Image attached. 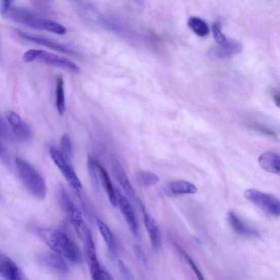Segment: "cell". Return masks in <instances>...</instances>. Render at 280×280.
Returning <instances> with one entry per match:
<instances>
[{"label": "cell", "mask_w": 280, "mask_h": 280, "mask_svg": "<svg viewBox=\"0 0 280 280\" xmlns=\"http://www.w3.org/2000/svg\"><path fill=\"white\" fill-rule=\"evenodd\" d=\"M35 233L53 252L65 257L73 263L83 261V254L78 245L63 231L38 227Z\"/></svg>", "instance_id": "obj_1"}, {"label": "cell", "mask_w": 280, "mask_h": 280, "mask_svg": "<svg viewBox=\"0 0 280 280\" xmlns=\"http://www.w3.org/2000/svg\"><path fill=\"white\" fill-rule=\"evenodd\" d=\"M18 178L30 195L43 200L47 194L46 181L38 171L25 160L17 157L15 161Z\"/></svg>", "instance_id": "obj_2"}, {"label": "cell", "mask_w": 280, "mask_h": 280, "mask_svg": "<svg viewBox=\"0 0 280 280\" xmlns=\"http://www.w3.org/2000/svg\"><path fill=\"white\" fill-rule=\"evenodd\" d=\"M6 16L13 21L30 27L34 29L65 35L67 29L64 26L53 20L45 18L36 13L23 8H12Z\"/></svg>", "instance_id": "obj_3"}, {"label": "cell", "mask_w": 280, "mask_h": 280, "mask_svg": "<svg viewBox=\"0 0 280 280\" xmlns=\"http://www.w3.org/2000/svg\"><path fill=\"white\" fill-rule=\"evenodd\" d=\"M24 59L27 63L38 62L73 73L81 71L79 66L72 60L44 50H28L24 53Z\"/></svg>", "instance_id": "obj_4"}, {"label": "cell", "mask_w": 280, "mask_h": 280, "mask_svg": "<svg viewBox=\"0 0 280 280\" xmlns=\"http://www.w3.org/2000/svg\"><path fill=\"white\" fill-rule=\"evenodd\" d=\"M87 261L93 279H112V275L101 265L97 254L91 231L87 228L84 236Z\"/></svg>", "instance_id": "obj_5"}, {"label": "cell", "mask_w": 280, "mask_h": 280, "mask_svg": "<svg viewBox=\"0 0 280 280\" xmlns=\"http://www.w3.org/2000/svg\"><path fill=\"white\" fill-rule=\"evenodd\" d=\"M245 197L272 216H280V200L272 195L255 189H249L245 192Z\"/></svg>", "instance_id": "obj_6"}, {"label": "cell", "mask_w": 280, "mask_h": 280, "mask_svg": "<svg viewBox=\"0 0 280 280\" xmlns=\"http://www.w3.org/2000/svg\"><path fill=\"white\" fill-rule=\"evenodd\" d=\"M49 153L52 159L67 182L73 189L79 191L83 188V185L74 169L70 165L69 161L65 158L60 151L53 146L50 148Z\"/></svg>", "instance_id": "obj_7"}, {"label": "cell", "mask_w": 280, "mask_h": 280, "mask_svg": "<svg viewBox=\"0 0 280 280\" xmlns=\"http://www.w3.org/2000/svg\"><path fill=\"white\" fill-rule=\"evenodd\" d=\"M59 202L65 213L80 237H83L87 227L84 223L83 215L75 206L65 189L59 192Z\"/></svg>", "instance_id": "obj_8"}, {"label": "cell", "mask_w": 280, "mask_h": 280, "mask_svg": "<svg viewBox=\"0 0 280 280\" xmlns=\"http://www.w3.org/2000/svg\"><path fill=\"white\" fill-rule=\"evenodd\" d=\"M6 118L12 133L17 139L24 142L29 141L32 139L31 128L18 113L12 110L7 111Z\"/></svg>", "instance_id": "obj_9"}, {"label": "cell", "mask_w": 280, "mask_h": 280, "mask_svg": "<svg viewBox=\"0 0 280 280\" xmlns=\"http://www.w3.org/2000/svg\"><path fill=\"white\" fill-rule=\"evenodd\" d=\"M115 193L117 196V205L125 216L130 229L134 235L138 240L141 241L142 237L139 224L131 204L127 198L119 192V190L116 189Z\"/></svg>", "instance_id": "obj_10"}, {"label": "cell", "mask_w": 280, "mask_h": 280, "mask_svg": "<svg viewBox=\"0 0 280 280\" xmlns=\"http://www.w3.org/2000/svg\"><path fill=\"white\" fill-rule=\"evenodd\" d=\"M88 165L92 166L98 175L101 179L102 185L106 189L108 199L114 207L118 206L117 196L115 190L114 189L110 177L109 176L106 169L101 165V164L92 156H89Z\"/></svg>", "instance_id": "obj_11"}, {"label": "cell", "mask_w": 280, "mask_h": 280, "mask_svg": "<svg viewBox=\"0 0 280 280\" xmlns=\"http://www.w3.org/2000/svg\"><path fill=\"white\" fill-rule=\"evenodd\" d=\"M19 36L27 41L37 45H42L53 50L61 53L69 54L71 56H77V53L70 49L66 46L55 42V41L46 38L45 37L32 35L28 33L22 31L18 32Z\"/></svg>", "instance_id": "obj_12"}, {"label": "cell", "mask_w": 280, "mask_h": 280, "mask_svg": "<svg viewBox=\"0 0 280 280\" xmlns=\"http://www.w3.org/2000/svg\"><path fill=\"white\" fill-rule=\"evenodd\" d=\"M62 256L56 252H46L38 256L37 261L46 268L60 274H66L69 268Z\"/></svg>", "instance_id": "obj_13"}, {"label": "cell", "mask_w": 280, "mask_h": 280, "mask_svg": "<svg viewBox=\"0 0 280 280\" xmlns=\"http://www.w3.org/2000/svg\"><path fill=\"white\" fill-rule=\"evenodd\" d=\"M140 206L143 212L145 227L148 231L152 247L155 251H158L161 249L162 246L161 233L158 225L154 218L147 213L141 202H140Z\"/></svg>", "instance_id": "obj_14"}, {"label": "cell", "mask_w": 280, "mask_h": 280, "mask_svg": "<svg viewBox=\"0 0 280 280\" xmlns=\"http://www.w3.org/2000/svg\"><path fill=\"white\" fill-rule=\"evenodd\" d=\"M0 277L6 279H25L18 266L2 252L0 255Z\"/></svg>", "instance_id": "obj_15"}, {"label": "cell", "mask_w": 280, "mask_h": 280, "mask_svg": "<svg viewBox=\"0 0 280 280\" xmlns=\"http://www.w3.org/2000/svg\"><path fill=\"white\" fill-rule=\"evenodd\" d=\"M243 49L242 44L237 41L227 40L212 50L211 54L217 58L224 59L240 53Z\"/></svg>", "instance_id": "obj_16"}, {"label": "cell", "mask_w": 280, "mask_h": 280, "mask_svg": "<svg viewBox=\"0 0 280 280\" xmlns=\"http://www.w3.org/2000/svg\"><path fill=\"white\" fill-rule=\"evenodd\" d=\"M227 218L230 227L236 234L249 237L259 236L258 231L256 229L244 222L233 212H229Z\"/></svg>", "instance_id": "obj_17"}, {"label": "cell", "mask_w": 280, "mask_h": 280, "mask_svg": "<svg viewBox=\"0 0 280 280\" xmlns=\"http://www.w3.org/2000/svg\"><path fill=\"white\" fill-rule=\"evenodd\" d=\"M166 188L167 194L170 196L193 194L197 192V187L193 183L184 180L171 181Z\"/></svg>", "instance_id": "obj_18"}, {"label": "cell", "mask_w": 280, "mask_h": 280, "mask_svg": "<svg viewBox=\"0 0 280 280\" xmlns=\"http://www.w3.org/2000/svg\"><path fill=\"white\" fill-rule=\"evenodd\" d=\"M259 165L266 172L280 176V156L275 153L266 152L259 157Z\"/></svg>", "instance_id": "obj_19"}, {"label": "cell", "mask_w": 280, "mask_h": 280, "mask_svg": "<svg viewBox=\"0 0 280 280\" xmlns=\"http://www.w3.org/2000/svg\"><path fill=\"white\" fill-rule=\"evenodd\" d=\"M134 178L138 186L144 188L153 186L159 181L158 176L148 171H138L135 174Z\"/></svg>", "instance_id": "obj_20"}, {"label": "cell", "mask_w": 280, "mask_h": 280, "mask_svg": "<svg viewBox=\"0 0 280 280\" xmlns=\"http://www.w3.org/2000/svg\"><path fill=\"white\" fill-rule=\"evenodd\" d=\"M114 172L116 177L120 183L121 186L124 188L126 194L131 199H135L136 194L135 190L130 182L128 177L123 169L119 165H115L114 167Z\"/></svg>", "instance_id": "obj_21"}, {"label": "cell", "mask_w": 280, "mask_h": 280, "mask_svg": "<svg viewBox=\"0 0 280 280\" xmlns=\"http://www.w3.org/2000/svg\"><path fill=\"white\" fill-rule=\"evenodd\" d=\"M56 103L58 113L63 115L65 112V98L64 83L62 76H58L56 79Z\"/></svg>", "instance_id": "obj_22"}, {"label": "cell", "mask_w": 280, "mask_h": 280, "mask_svg": "<svg viewBox=\"0 0 280 280\" xmlns=\"http://www.w3.org/2000/svg\"><path fill=\"white\" fill-rule=\"evenodd\" d=\"M188 25L197 36L205 37L209 34V29L208 24L199 17L190 18L188 21Z\"/></svg>", "instance_id": "obj_23"}, {"label": "cell", "mask_w": 280, "mask_h": 280, "mask_svg": "<svg viewBox=\"0 0 280 280\" xmlns=\"http://www.w3.org/2000/svg\"><path fill=\"white\" fill-rule=\"evenodd\" d=\"M97 224L100 233L103 237L108 249L110 251H113L114 243L113 235L111 229L104 222L99 219V218L97 220Z\"/></svg>", "instance_id": "obj_24"}, {"label": "cell", "mask_w": 280, "mask_h": 280, "mask_svg": "<svg viewBox=\"0 0 280 280\" xmlns=\"http://www.w3.org/2000/svg\"><path fill=\"white\" fill-rule=\"evenodd\" d=\"M60 152L67 160H71L73 155V146L70 136L65 134L60 141Z\"/></svg>", "instance_id": "obj_25"}, {"label": "cell", "mask_w": 280, "mask_h": 280, "mask_svg": "<svg viewBox=\"0 0 280 280\" xmlns=\"http://www.w3.org/2000/svg\"><path fill=\"white\" fill-rule=\"evenodd\" d=\"M213 32L214 38L218 45L224 43L227 40L226 37L221 31V27L220 23H215L213 26Z\"/></svg>", "instance_id": "obj_26"}, {"label": "cell", "mask_w": 280, "mask_h": 280, "mask_svg": "<svg viewBox=\"0 0 280 280\" xmlns=\"http://www.w3.org/2000/svg\"><path fill=\"white\" fill-rule=\"evenodd\" d=\"M118 265L123 279L126 280H133L134 279L133 272L124 262L119 260L118 261Z\"/></svg>", "instance_id": "obj_27"}, {"label": "cell", "mask_w": 280, "mask_h": 280, "mask_svg": "<svg viewBox=\"0 0 280 280\" xmlns=\"http://www.w3.org/2000/svg\"><path fill=\"white\" fill-rule=\"evenodd\" d=\"M134 252L136 257L139 259L146 268L148 267V262L145 253L143 249L138 245H135L134 247Z\"/></svg>", "instance_id": "obj_28"}, {"label": "cell", "mask_w": 280, "mask_h": 280, "mask_svg": "<svg viewBox=\"0 0 280 280\" xmlns=\"http://www.w3.org/2000/svg\"><path fill=\"white\" fill-rule=\"evenodd\" d=\"M16 0H0V10L3 16H6L9 11L12 9V5Z\"/></svg>", "instance_id": "obj_29"}, {"label": "cell", "mask_w": 280, "mask_h": 280, "mask_svg": "<svg viewBox=\"0 0 280 280\" xmlns=\"http://www.w3.org/2000/svg\"><path fill=\"white\" fill-rule=\"evenodd\" d=\"M251 128L254 131L263 133L266 135H269L271 137L276 138V133L270 129L260 125H254L251 126Z\"/></svg>", "instance_id": "obj_30"}, {"label": "cell", "mask_w": 280, "mask_h": 280, "mask_svg": "<svg viewBox=\"0 0 280 280\" xmlns=\"http://www.w3.org/2000/svg\"><path fill=\"white\" fill-rule=\"evenodd\" d=\"M184 257H185V258L187 261L188 262V263L189 264L191 268H192L193 271L194 272L197 278L201 280L204 279V278L203 277V274H202L201 271H200L199 268H198L197 265L194 263V262L192 260V259L191 258L186 254H184Z\"/></svg>", "instance_id": "obj_31"}, {"label": "cell", "mask_w": 280, "mask_h": 280, "mask_svg": "<svg viewBox=\"0 0 280 280\" xmlns=\"http://www.w3.org/2000/svg\"><path fill=\"white\" fill-rule=\"evenodd\" d=\"M33 1L38 8L44 11L50 10L52 5V0H33Z\"/></svg>", "instance_id": "obj_32"}, {"label": "cell", "mask_w": 280, "mask_h": 280, "mask_svg": "<svg viewBox=\"0 0 280 280\" xmlns=\"http://www.w3.org/2000/svg\"><path fill=\"white\" fill-rule=\"evenodd\" d=\"M272 98L276 106L280 108V93L275 91L272 93Z\"/></svg>", "instance_id": "obj_33"}]
</instances>
